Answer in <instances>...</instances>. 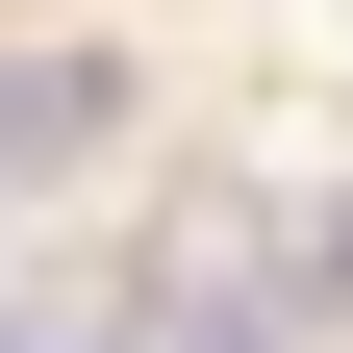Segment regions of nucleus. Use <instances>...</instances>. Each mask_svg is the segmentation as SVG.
<instances>
[{
	"mask_svg": "<svg viewBox=\"0 0 353 353\" xmlns=\"http://www.w3.org/2000/svg\"><path fill=\"white\" fill-rule=\"evenodd\" d=\"M176 353H278V328H252V303H202V328H176Z\"/></svg>",
	"mask_w": 353,
	"mask_h": 353,
	"instance_id": "f03ea898",
	"label": "nucleus"
},
{
	"mask_svg": "<svg viewBox=\"0 0 353 353\" xmlns=\"http://www.w3.org/2000/svg\"><path fill=\"white\" fill-rule=\"evenodd\" d=\"M126 152V51H0V176H101Z\"/></svg>",
	"mask_w": 353,
	"mask_h": 353,
	"instance_id": "f257e3e1",
	"label": "nucleus"
}]
</instances>
